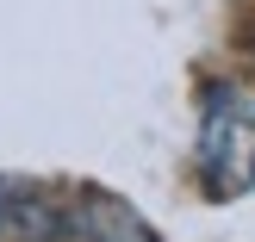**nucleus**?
<instances>
[{
    "label": "nucleus",
    "instance_id": "7ed1b4c3",
    "mask_svg": "<svg viewBox=\"0 0 255 242\" xmlns=\"http://www.w3.org/2000/svg\"><path fill=\"white\" fill-rule=\"evenodd\" d=\"M69 242H156V230H149L131 205H119V199H106V193H87L81 211H75V236Z\"/></svg>",
    "mask_w": 255,
    "mask_h": 242
},
{
    "label": "nucleus",
    "instance_id": "f03ea898",
    "mask_svg": "<svg viewBox=\"0 0 255 242\" xmlns=\"http://www.w3.org/2000/svg\"><path fill=\"white\" fill-rule=\"evenodd\" d=\"M69 236H75V218L62 211V199L25 180L0 186V242H69Z\"/></svg>",
    "mask_w": 255,
    "mask_h": 242
},
{
    "label": "nucleus",
    "instance_id": "f257e3e1",
    "mask_svg": "<svg viewBox=\"0 0 255 242\" xmlns=\"http://www.w3.org/2000/svg\"><path fill=\"white\" fill-rule=\"evenodd\" d=\"M199 180L212 199H237L255 186V99L243 87L218 81L199 106Z\"/></svg>",
    "mask_w": 255,
    "mask_h": 242
}]
</instances>
